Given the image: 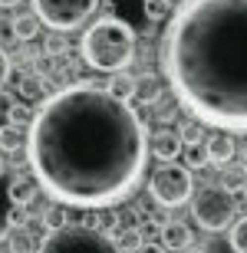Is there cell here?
<instances>
[{"label":"cell","mask_w":247,"mask_h":253,"mask_svg":"<svg viewBox=\"0 0 247 253\" xmlns=\"http://www.w3.org/2000/svg\"><path fill=\"white\" fill-rule=\"evenodd\" d=\"M7 174V158H3V151H0V178Z\"/></svg>","instance_id":"obj_32"},{"label":"cell","mask_w":247,"mask_h":253,"mask_svg":"<svg viewBox=\"0 0 247 253\" xmlns=\"http://www.w3.org/2000/svg\"><path fill=\"white\" fill-rule=\"evenodd\" d=\"M181 158H185V165H188L191 171H198V168H204V165H211V158H208V145H185Z\"/></svg>","instance_id":"obj_24"},{"label":"cell","mask_w":247,"mask_h":253,"mask_svg":"<svg viewBox=\"0 0 247 253\" xmlns=\"http://www.w3.org/2000/svg\"><path fill=\"white\" fill-rule=\"evenodd\" d=\"M69 204H63V201H49L47 207H43V214H40V224L47 227V234H53V230H63V227H69Z\"/></svg>","instance_id":"obj_16"},{"label":"cell","mask_w":247,"mask_h":253,"mask_svg":"<svg viewBox=\"0 0 247 253\" xmlns=\"http://www.w3.org/2000/svg\"><path fill=\"white\" fill-rule=\"evenodd\" d=\"M27 138H30V128H23V122H10L7 128H0V151H3V155L23 151Z\"/></svg>","instance_id":"obj_14"},{"label":"cell","mask_w":247,"mask_h":253,"mask_svg":"<svg viewBox=\"0 0 247 253\" xmlns=\"http://www.w3.org/2000/svg\"><path fill=\"white\" fill-rule=\"evenodd\" d=\"M148 191H152V201L158 207H181V204H188L191 194H195L191 168L185 165V161H162V165L152 171Z\"/></svg>","instance_id":"obj_6"},{"label":"cell","mask_w":247,"mask_h":253,"mask_svg":"<svg viewBox=\"0 0 247 253\" xmlns=\"http://www.w3.org/2000/svg\"><path fill=\"white\" fill-rule=\"evenodd\" d=\"M181 253H204V247H195V244H191L188 250H181Z\"/></svg>","instance_id":"obj_34"},{"label":"cell","mask_w":247,"mask_h":253,"mask_svg":"<svg viewBox=\"0 0 247 253\" xmlns=\"http://www.w3.org/2000/svg\"><path fill=\"white\" fill-rule=\"evenodd\" d=\"M10 227H13V201H10V184H3L0 178V240L7 237Z\"/></svg>","instance_id":"obj_21"},{"label":"cell","mask_w":247,"mask_h":253,"mask_svg":"<svg viewBox=\"0 0 247 253\" xmlns=\"http://www.w3.org/2000/svg\"><path fill=\"white\" fill-rule=\"evenodd\" d=\"M191 217L201 230L208 234H221L228 230L234 220H238V204H234V194L224 191L221 184H204L191 194Z\"/></svg>","instance_id":"obj_4"},{"label":"cell","mask_w":247,"mask_h":253,"mask_svg":"<svg viewBox=\"0 0 247 253\" xmlns=\"http://www.w3.org/2000/svg\"><path fill=\"white\" fill-rule=\"evenodd\" d=\"M96 7H99V0H33V13L43 20V27L56 30V33L83 27L96 13Z\"/></svg>","instance_id":"obj_7"},{"label":"cell","mask_w":247,"mask_h":253,"mask_svg":"<svg viewBox=\"0 0 247 253\" xmlns=\"http://www.w3.org/2000/svg\"><path fill=\"white\" fill-rule=\"evenodd\" d=\"M10 69H13V63H10V56L0 49V89H3V83L10 79Z\"/></svg>","instance_id":"obj_29"},{"label":"cell","mask_w":247,"mask_h":253,"mask_svg":"<svg viewBox=\"0 0 247 253\" xmlns=\"http://www.w3.org/2000/svg\"><path fill=\"white\" fill-rule=\"evenodd\" d=\"M105 89H109L115 99H122V102H135V76L129 73V69L112 73L109 79H105Z\"/></svg>","instance_id":"obj_15"},{"label":"cell","mask_w":247,"mask_h":253,"mask_svg":"<svg viewBox=\"0 0 247 253\" xmlns=\"http://www.w3.org/2000/svg\"><path fill=\"white\" fill-rule=\"evenodd\" d=\"M27 161L53 201L112 207L139 188L148 131L132 102L105 85L76 83L43 99L30 122Z\"/></svg>","instance_id":"obj_1"},{"label":"cell","mask_w":247,"mask_h":253,"mask_svg":"<svg viewBox=\"0 0 247 253\" xmlns=\"http://www.w3.org/2000/svg\"><path fill=\"white\" fill-rule=\"evenodd\" d=\"M13 112H17V99L0 89V128H7L13 122Z\"/></svg>","instance_id":"obj_26"},{"label":"cell","mask_w":247,"mask_h":253,"mask_svg":"<svg viewBox=\"0 0 247 253\" xmlns=\"http://www.w3.org/2000/svg\"><path fill=\"white\" fill-rule=\"evenodd\" d=\"M115 244H119L122 253H139L142 244H145L142 227H119V230H115Z\"/></svg>","instance_id":"obj_20"},{"label":"cell","mask_w":247,"mask_h":253,"mask_svg":"<svg viewBox=\"0 0 247 253\" xmlns=\"http://www.w3.org/2000/svg\"><path fill=\"white\" fill-rule=\"evenodd\" d=\"M191 244H195V237H191V227L185 224V220L168 217V220L162 224V247H165V250L181 253V250H188Z\"/></svg>","instance_id":"obj_11"},{"label":"cell","mask_w":247,"mask_h":253,"mask_svg":"<svg viewBox=\"0 0 247 253\" xmlns=\"http://www.w3.org/2000/svg\"><path fill=\"white\" fill-rule=\"evenodd\" d=\"M86 66L99 73H122L135 59V30L119 17H99L93 27H86L79 43Z\"/></svg>","instance_id":"obj_3"},{"label":"cell","mask_w":247,"mask_h":253,"mask_svg":"<svg viewBox=\"0 0 247 253\" xmlns=\"http://www.w3.org/2000/svg\"><path fill=\"white\" fill-rule=\"evenodd\" d=\"M228 244H231L234 253H247V214L238 217V220L228 227Z\"/></svg>","instance_id":"obj_22"},{"label":"cell","mask_w":247,"mask_h":253,"mask_svg":"<svg viewBox=\"0 0 247 253\" xmlns=\"http://www.w3.org/2000/svg\"><path fill=\"white\" fill-rule=\"evenodd\" d=\"M208 158L214 168H224V165H231L234 161V155H238V145H234V135L231 131H218L214 128V135H208Z\"/></svg>","instance_id":"obj_10"},{"label":"cell","mask_w":247,"mask_h":253,"mask_svg":"<svg viewBox=\"0 0 247 253\" xmlns=\"http://www.w3.org/2000/svg\"><path fill=\"white\" fill-rule=\"evenodd\" d=\"M40 27H43V20L37 17V13H20V17L10 20V33H13V40H33L40 33Z\"/></svg>","instance_id":"obj_19"},{"label":"cell","mask_w":247,"mask_h":253,"mask_svg":"<svg viewBox=\"0 0 247 253\" xmlns=\"http://www.w3.org/2000/svg\"><path fill=\"white\" fill-rule=\"evenodd\" d=\"M86 227H96V230H105V234H112L119 230V217H115V211H109V207H89L83 217Z\"/></svg>","instance_id":"obj_17"},{"label":"cell","mask_w":247,"mask_h":253,"mask_svg":"<svg viewBox=\"0 0 247 253\" xmlns=\"http://www.w3.org/2000/svg\"><path fill=\"white\" fill-rule=\"evenodd\" d=\"M244 194H247V191H244Z\"/></svg>","instance_id":"obj_36"},{"label":"cell","mask_w":247,"mask_h":253,"mask_svg":"<svg viewBox=\"0 0 247 253\" xmlns=\"http://www.w3.org/2000/svg\"><path fill=\"white\" fill-rule=\"evenodd\" d=\"M43 53H47V56H63V53H66V40H63V33L53 30V33L47 37V43H43Z\"/></svg>","instance_id":"obj_28"},{"label":"cell","mask_w":247,"mask_h":253,"mask_svg":"<svg viewBox=\"0 0 247 253\" xmlns=\"http://www.w3.org/2000/svg\"><path fill=\"white\" fill-rule=\"evenodd\" d=\"M171 3L175 0H142V13L152 23H162V20H171Z\"/></svg>","instance_id":"obj_23"},{"label":"cell","mask_w":247,"mask_h":253,"mask_svg":"<svg viewBox=\"0 0 247 253\" xmlns=\"http://www.w3.org/2000/svg\"><path fill=\"white\" fill-rule=\"evenodd\" d=\"M162 99V79L155 73L135 76V102H158Z\"/></svg>","instance_id":"obj_18"},{"label":"cell","mask_w":247,"mask_h":253,"mask_svg":"<svg viewBox=\"0 0 247 253\" xmlns=\"http://www.w3.org/2000/svg\"><path fill=\"white\" fill-rule=\"evenodd\" d=\"M139 253H168V250H165L162 244H152V240H148V244H142V250H139Z\"/></svg>","instance_id":"obj_31"},{"label":"cell","mask_w":247,"mask_h":253,"mask_svg":"<svg viewBox=\"0 0 247 253\" xmlns=\"http://www.w3.org/2000/svg\"><path fill=\"white\" fill-rule=\"evenodd\" d=\"M224 191H231V194H241V191H247V161H231V165H224L221 168V181H218Z\"/></svg>","instance_id":"obj_13"},{"label":"cell","mask_w":247,"mask_h":253,"mask_svg":"<svg viewBox=\"0 0 247 253\" xmlns=\"http://www.w3.org/2000/svg\"><path fill=\"white\" fill-rule=\"evenodd\" d=\"M148 151H152L158 161H178L181 151H185V141H181V131L171 128V125H162L148 138Z\"/></svg>","instance_id":"obj_8"},{"label":"cell","mask_w":247,"mask_h":253,"mask_svg":"<svg viewBox=\"0 0 247 253\" xmlns=\"http://www.w3.org/2000/svg\"><path fill=\"white\" fill-rule=\"evenodd\" d=\"M20 95L23 99H40L43 95V79L40 76H23L20 79Z\"/></svg>","instance_id":"obj_27"},{"label":"cell","mask_w":247,"mask_h":253,"mask_svg":"<svg viewBox=\"0 0 247 253\" xmlns=\"http://www.w3.org/2000/svg\"><path fill=\"white\" fill-rule=\"evenodd\" d=\"M37 253H122L112 234L96 230L86 224H69L63 230H53L40 240Z\"/></svg>","instance_id":"obj_5"},{"label":"cell","mask_w":247,"mask_h":253,"mask_svg":"<svg viewBox=\"0 0 247 253\" xmlns=\"http://www.w3.org/2000/svg\"><path fill=\"white\" fill-rule=\"evenodd\" d=\"M7 184H10V201H13V204H20V207H30L40 197V191H43V184L37 181V174H33V171H30V174L17 171Z\"/></svg>","instance_id":"obj_9"},{"label":"cell","mask_w":247,"mask_h":253,"mask_svg":"<svg viewBox=\"0 0 247 253\" xmlns=\"http://www.w3.org/2000/svg\"><path fill=\"white\" fill-rule=\"evenodd\" d=\"M3 247H7V253H37L40 240L33 237V230H30L27 224H20V227H10V230H7Z\"/></svg>","instance_id":"obj_12"},{"label":"cell","mask_w":247,"mask_h":253,"mask_svg":"<svg viewBox=\"0 0 247 253\" xmlns=\"http://www.w3.org/2000/svg\"><path fill=\"white\" fill-rule=\"evenodd\" d=\"M178 105L218 131H247V0H181L162 40Z\"/></svg>","instance_id":"obj_2"},{"label":"cell","mask_w":247,"mask_h":253,"mask_svg":"<svg viewBox=\"0 0 247 253\" xmlns=\"http://www.w3.org/2000/svg\"><path fill=\"white\" fill-rule=\"evenodd\" d=\"M204 128H208V125H204V122H198V119H191V122L178 125L181 141H185V145H204Z\"/></svg>","instance_id":"obj_25"},{"label":"cell","mask_w":247,"mask_h":253,"mask_svg":"<svg viewBox=\"0 0 247 253\" xmlns=\"http://www.w3.org/2000/svg\"><path fill=\"white\" fill-rule=\"evenodd\" d=\"M33 115L37 112H30V105H23V102H17V112H13V122H33Z\"/></svg>","instance_id":"obj_30"},{"label":"cell","mask_w":247,"mask_h":253,"mask_svg":"<svg viewBox=\"0 0 247 253\" xmlns=\"http://www.w3.org/2000/svg\"><path fill=\"white\" fill-rule=\"evenodd\" d=\"M17 3H20V0H0V7H3V10H10V7H17Z\"/></svg>","instance_id":"obj_33"},{"label":"cell","mask_w":247,"mask_h":253,"mask_svg":"<svg viewBox=\"0 0 247 253\" xmlns=\"http://www.w3.org/2000/svg\"><path fill=\"white\" fill-rule=\"evenodd\" d=\"M241 155H244V161H247V145H244V148H241Z\"/></svg>","instance_id":"obj_35"}]
</instances>
